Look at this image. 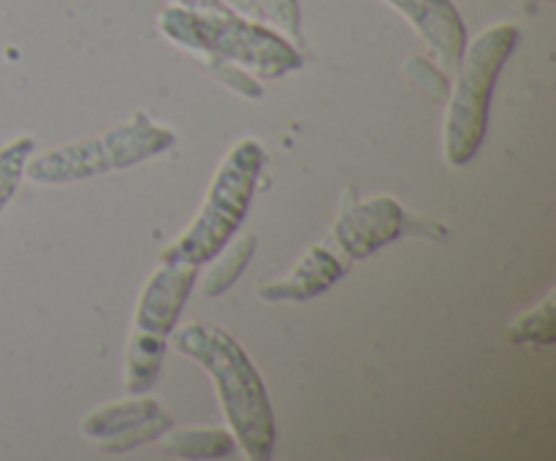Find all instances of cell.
<instances>
[{"mask_svg":"<svg viewBox=\"0 0 556 461\" xmlns=\"http://www.w3.org/2000/svg\"><path fill=\"white\" fill-rule=\"evenodd\" d=\"M168 342L179 356H188L210 374L237 448L253 461H269L277 448L275 410L264 377L244 347L226 329L204 320L174 329Z\"/></svg>","mask_w":556,"mask_h":461,"instance_id":"7a4b0ae2","label":"cell"},{"mask_svg":"<svg viewBox=\"0 0 556 461\" xmlns=\"http://www.w3.org/2000/svg\"><path fill=\"white\" fill-rule=\"evenodd\" d=\"M261 11H264V20L271 27L282 33L291 41L302 43L304 30H302V5L299 0H258Z\"/></svg>","mask_w":556,"mask_h":461,"instance_id":"2e32d148","label":"cell"},{"mask_svg":"<svg viewBox=\"0 0 556 461\" xmlns=\"http://www.w3.org/2000/svg\"><path fill=\"white\" fill-rule=\"evenodd\" d=\"M266 166V152L258 139H242L228 150L212 177L204 204L193 222L161 253V260L204 266L226 247L253 206L255 188Z\"/></svg>","mask_w":556,"mask_h":461,"instance_id":"277c9868","label":"cell"},{"mask_svg":"<svg viewBox=\"0 0 556 461\" xmlns=\"http://www.w3.org/2000/svg\"><path fill=\"white\" fill-rule=\"evenodd\" d=\"M386 3L410 22L440 68L454 71L459 65L467 43V27L454 0H386Z\"/></svg>","mask_w":556,"mask_h":461,"instance_id":"ba28073f","label":"cell"},{"mask_svg":"<svg viewBox=\"0 0 556 461\" xmlns=\"http://www.w3.org/2000/svg\"><path fill=\"white\" fill-rule=\"evenodd\" d=\"M348 266L351 264L337 249H331L329 244H309L288 274L261 282L255 293L266 304L309 302V298L334 287L348 274Z\"/></svg>","mask_w":556,"mask_h":461,"instance_id":"9c48e42d","label":"cell"},{"mask_svg":"<svg viewBox=\"0 0 556 461\" xmlns=\"http://www.w3.org/2000/svg\"><path fill=\"white\" fill-rule=\"evenodd\" d=\"M510 340L525 345V342H535V345H554L556 342V298L548 293L541 304L521 312L514 323L508 325Z\"/></svg>","mask_w":556,"mask_h":461,"instance_id":"4fadbf2b","label":"cell"},{"mask_svg":"<svg viewBox=\"0 0 556 461\" xmlns=\"http://www.w3.org/2000/svg\"><path fill=\"white\" fill-rule=\"evenodd\" d=\"M163 407L161 401L152 399L147 394H128V399L123 401H109V405L96 407V410L87 412L81 418V426L79 432L85 434L87 439H101L114 437V434H123L125 428L136 426V423H144L150 418L161 415Z\"/></svg>","mask_w":556,"mask_h":461,"instance_id":"30bf717a","label":"cell"},{"mask_svg":"<svg viewBox=\"0 0 556 461\" xmlns=\"http://www.w3.org/2000/svg\"><path fill=\"white\" fill-rule=\"evenodd\" d=\"M255 247H258V236L255 233H242L233 242H228L220 253L215 255V264L210 266V274L204 280V296L206 298H220L223 293L231 291L237 285L239 277L255 258Z\"/></svg>","mask_w":556,"mask_h":461,"instance_id":"7c38bea8","label":"cell"},{"mask_svg":"<svg viewBox=\"0 0 556 461\" xmlns=\"http://www.w3.org/2000/svg\"><path fill=\"white\" fill-rule=\"evenodd\" d=\"M157 443H161L163 453L177 456V459H226L237 450V439L226 426H172Z\"/></svg>","mask_w":556,"mask_h":461,"instance_id":"8fae6325","label":"cell"},{"mask_svg":"<svg viewBox=\"0 0 556 461\" xmlns=\"http://www.w3.org/2000/svg\"><path fill=\"white\" fill-rule=\"evenodd\" d=\"M174 3L193 11H210V9H223V5H228L226 0H174Z\"/></svg>","mask_w":556,"mask_h":461,"instance_id":"e0dca14e","label":"cell"},{"mask_svg":"<svg viewBox=\"0 0 556 461\" xmlns=\"http://www.w3.org/2000/svg\"><path fill=\"white\" fill-rule=\"evenodd\" d=\"M172 426H174V418L163 410L161 415L150 418V421L144 423H136V426L125 428L123 434H114V437L101 439L98 445H101V453L123 456V453H130V450L141 448V445L147 443H157V439H161Z\"/></svg>","mask_w":556,"mask_h":461,"instance_id":"9a60e30c","label":"cell"},{"mask_svg":"<svg viewBox=\"0 0 556 461\" xmlns=\"http://www.w3.org/2000/svg\"><path fill=\"white\" fill-rule=\"evenodd\" d=\"M521 41V27L516 22H497L467 38L465 52L456 65L454 90L448 95L443 125V155L448 166H467L481 150L489 130L494 87L510 54Z\"/></svg>","mask_w":556,"mask_h":461,"instance_id":"3957f363","label":"cell"},{"mask_svg":"<svg viewBox=\"0 0 556 461\" xmlns=\"http://www.w3.org/2000/svg\"><path fill=\"white\" fill-rule=\"evenodd\" d=\"M407 212L394 195H369L345 206L331 226V242L342 258L362 260L383 249L386 244L405 236Z\"/></svg>","mask_w":556,"mask_h":461,"instance_id":"52a82bcc","label":"cell"},{"mask_svg":"<svg viewBox=\"0 0 556 461\" xmlns=\"http://www.w3.org/2000/svg\"><path fill=\"white\" fill-rule=\"evenodd\" d=\"M36 152V139L33 136H16L9 144L0 146V212L9 206L25 177L27 157Z\"/></svg>","mask_w":556,"mask_h":461,"instance_id":"5bb4252c","label":"cell"},{"mask_svg":"<svg viewBox=\"0 0 556 461\" xmlns=\"http://www.w3.org/2000/svg\"><path fill=\"white\" fill-rule=\"evenodd\" d=\"M157 33L188 52L220 85L250 101L264 95L261 79H282L304 65L291 38L269 22L237 14L231 5L210 11L166 5L157 14Z\"/></svg>","mask_w":556,"mask_h":461,"instance_id":"6da1fadb","label":"cell"},{"mask_svg":"<svg viewBox=\"0 0 556 461\" xmlns=\"http://www.w3.org/2000/svg\"><path fill=\"white\" fill-rule=\"evenodd\" d=\"M177 144V133L155 123L147 112H136L128 123L109 128L90 139L68 141L54 150L33 152L25 163V177L36 184H71L103 174L134 168L150 157L163 155Z\"/></svg>","mask_w":556,"mask_h":461,"instance_id":"5b68a950","label":"cell"},{"mask_svg":"<svg viewBox=\"0 0 556 461\" xmlns=\"http://www.w3.org/2000/svg\"><path fill=\"white\" fill-rule=\"evenodd\" d=\"M199 280V266L161 260L141 287L134 309L128 350H125V390L150 394L161 380L168 340Z\"/></svg>","mask_w":556,"mask_h":461,"instance_id":"8992f818","label":"cell"}]
</instances>
